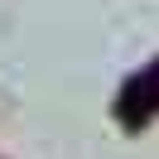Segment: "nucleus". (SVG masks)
<instances>
[{"label": "nucleus", "mask_w": 159, "mask_h": 159, "mask_svg": "<svg viewBox=\"0 0 159 159\" xmlns=\"http://www.w3.org/2000/svg\"><path fill=\"white\" fill-rule=\"evenodd\" d=\"M116 111L125 116V125H145L159 111V63H149L145 72H135V77L125 82V97H120Z\"/></svg>", "instance_id": "f257e3e1"}]
</instances>
